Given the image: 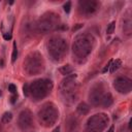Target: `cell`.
Masks as SVG:
<instances>
[{
  "instance_id": "1",
  "label": "cell",
  "mask_w": 132,
  "mask_h": 132,
  "mask_svg": "<svg viewBox=\"0 0 132 132\" xmlns=\"http://www.w3.org/2000/svg\"><path fill=\"white\" fill-rule=\"evenodd\" d=\"M93 43L94 39L91 35L87 33L77 35L73 42V54L79 59L88 57L89 54L92 52Z\"/></svg>"
},
{
  "instance_id": "2",
  "label": "cell",
  "mask_w": 132,
  "mask_h": 132,
  "mask_svg": "<svg viewBox=\"0 0 132 132\" xmlns=\"http://www.w3.org/2000/svg\"><path fill=\"white\" fill-rule=\"evenodd\" d=\"M77 81H76V74H69L67 75L60 85V93L64 99V101L72 102L75 100L77 95Z\"/></svg>"
},
{
  "instance_id": "3",
  "label": "cell",
  "mask_w": 132,
  "mask_h": 132,
  "mask_svg": "<svg viewBox=\"0 0 132 132\" xmlns=\"http://www.w3.org/2000/svg\"><path fill=\"white\" fill-rule=\"evenodd\" d=\"M47 51L54 61H61L67 53V42L60 36H54L47 42Z\"/></svg>"
},
{
  "instance_id": "4",
  "label": "cell",
  "mask_w": 132,
  "mask_h": 132,
  "mask_svg": "<svg viewBox=\"0 0 132 132\" xmlns=\"http://www.w3.org/2000/svg\"><path fill=\"white\" fill-rule=\"evenodd\" d=\"M37 117L39 123L42 126L51 127L57 122L59 118V111L53 103H46L39 109Z\"/></svg>"
},
{
  "instance_id": "5",
  "label": "cell",
  "mask_w": 132,
  "mask_h": 132,
  "mask_svg": "<svg viewBox=\"0 0 132 132\" xmlns=\"http://www.w3.org/2000/svg\"><path fill=\"white\" fill-rule=\"evenodd\" d=\"M53 89V82L50 79L46 78H41L34 80L30 86H29V91L32 97L36 100L42 99L45 96H47Z\"/></svg>"
},
{
  "instance_id": "6",
  "label": "cell",
  "mask_w": 132,
  "mask_h": 132,
  "mask_svg": "<svg viewBox=\"0 0 132 132\" xmlns=\"http://www.w3.org/2000/svg\"><path fill=\"white\" fill-rule=\"evenodd\" d=\"M25 71L29 75H35L43 70V60L39 53L33 52L29 54L24 62Z\"/></svg>"
},
{
  "instance_id": "7",
  "label": "cell",
  "mask_w": 132,
  "mask_h": 132,
  "mask_svg": "<svg viewBox=\"0 0 132 132\" xmlns=\"http://www.w3.org/2000/svg\"><path fill=\"white\" fill-rule=\"evenodd\" d=\"M108 121L109 119L105 113L94 114L88 120L86 124L85 132H102L106 128Z\"/></svg>"
},
{
  "instance_id": "8",
  "label": "cell",
  "mask_w": 132,
  "mask_h": 132,
  "mask_svg": "<svg viewBox=\"0 0 132 132\" xmlns=\"http://www.w3.org/2000/svg\"><path fill=\"white\" fill-rule=\"evenodd\" d=\"M58 26H59V15H57L53 12L43 14L37 23V29L41 33L51 32V31L57 29Z\"/></svg>"
},
{
  "instance_id": "9",
  "label": "cell",
  "mask_w": 132,
  "mask_h": 132,
  "mask_svg": "<svg viewBox=\"0 0 132 132\" xmlns=\"http://www.w3.org/2000/svg\"><path fill=\"white\" fill-rule=\"evenodd\" d=\"M105 87L103 84L98 82L90 90L89 100L93 105H101V102L107 92H105Z\"/></svg>"
},
{
  "instance_id": "10",
  "label": "cell",
  "mask_w": 132,
  "mask_h": 132,
  "mask_svg": "<svg viewBox=\"0 0 132 132\" xmlns=\"http://www.w3.org/2000/svg\"><path fill=\"white\" fill-rule=\"evenodd\" d=\"M114 89L121 94H128L132 90V80L126 76H120L113 81Z\"/></svg>"
},
{
  "instance_id": "11",
  "label": "cell",
  "mask_w": 132,
  "mask_h": 132,
  "mask_svg": "<svg viewBox=\"0 0 132 132\" xmlns=\"http://www.w3.org/2000/svg\"><path fill=\"white\" fill-rule=\"evenodd\" d=\"M98 2L94 0H80L78 2L79 11L84 14H92L98 9Z\"/></svg>"
},
{
  "instance_id": "12",
  "label": "cell",
  "mask_w": 132,
  "mask_h": 132,
  "mask_svg": "<svg viewBox=\"0 0 132 132\" xmlns=\"http://www.w3.org/2000/svg\"><path fill=\"white\" fill-rule=\"evenodd\" d=\"M19 126L22 130H28L32 127V113L29 109H24L20 112Z\"/></svg>"
},
{
  "instance_id": "13",
  "label": "cell",
  "mask_w": 132,
  "mask_h": 132,
  "mask_svg": "<svg viewBox=\"0 0 132 132\" xmlns=\"http://www.w3.org/2000/svg\"><path fill=\"white\" fill-rule=\"evenodd\" d=\"M111 103H112V96H111V94L109 92H107L105 94L102 102H101V105L102 106H105V107H108V106L111 105Z\"/></svg>"
},
{
  "instance_id": "14",
  "label": "cell",
  "mask_w": 132,
  "mask_h": 132,
  "mask_svg": "<svg viewBox=\"0 0 132 132\" xmlns=\"http://www.w3.org/2000/svg\"><path fill=\"white\" fill-rule=\"evenodd\" d=\"M89 110H90V107H89L86 103H84V102L79 103L78 106H77V112L80 113V114H82V116L87 114V113L89 112Z\"/></svg>"
},
{
  "instance_id": "15",
  "label": "cell",
  "mask_w": 132,
  "mask_h": 132,
  "mask_svg": "<svg viewBox=\"0 0 132 132\" xmlns=\"http://www.w3.org/2000/svg\"><path fill=\"white\" fill-rule=\"evenodd\" d=\"M122 65V61L120 60V59H117L116 61H112L111 62V64H110V72H114L116 70H118L119 68H120V66Z\"/></svg>"
},
{
  "instance_id": "16",
  "label": "cell",
  "mask_w": 132,
  "mask_h": 132,
  "mask_svg": "<svg viewBox=\"0 0 132 132\" xmlns=\"http://www.w3.org/2000/svg\"><path fill=\"white\" fill-rule=\"evenodd\" d=\"M11 120H12V113L9 112V111L4 112L3 116H2V118H1V121L4 124H8L9 122H11Z\"/></svg>"
},
{
  "instance_id": "17",
  "label": "cell",
  "mask_w": 132,
  "mask_h": 132,
  "mask_svg": "<svg viewBox=\"0 0 132 132\" xmlns=\"http://www.w3.org/2000/svg\"><path fill=\"white\" fill-rule=\"evenodd\" d=\"M59 70H60V72H61L62 74H64V75H69V74L72 72V67H71L70 65H64V66H62Z\"/></svg>"
},
{
  "instance_id": "18",
  "label": "cell",
  "mask_w": 132,
  "mask_h": 132,
  "mask_svg": "<svg viewBox=\"0 0 132 132\" xmlns=\"http://www.w3.org/2000/svg\"><path fill=\"white\" fill-rule=\"evenodd\" d=\"M18 58V48H16V43L13 42V48H12V54H11V62L14 63Z\"/></svg>"
},
{
  "instance_id": "19",
  "label": "cell",
  "mask_w": 132,
  "mask_h": 132,
  "mask_svg": "<svg viewBox=\"0 0 132 132\" xmlns=\"http://www.w3.org/2000/svg\"><path fill=\"white\" fill-rule=\"evenodd\" d=\"M114 28H116V22H111V23H110V24L107 26L106 33H107V34H111V33H113Z\"/></svg>"
},
{
  "instance_id": "20",
  "label": "cell",
  "mask_w": 132,
  "mask_h": 132,
  "mask_svg": "<svg viewBox=\"0 0 132 132\" xmlns=\"http://www.w3.org/2000/svg\"><path fill=\"white\" fill-rule=\"evenodd\" d=\"M63 8H64V11H65L66 13H69V12H70V9H71V2H70V1H67V2L64 4Z\"/></svg>"
},
{
  "instance_id": "21",
  "label": "cell",
  "mask_w": 132,
  "mask_h": 132,
  "mask_svg": "<svg viewBox=\"0 0 132 132\" xmlns=\"http://www.w3.org/2000/svg\"><path fill=\"white\" fill-rule=\"evenodd\" d=\"M23 93H24V95H25L26 97H28V96L30 95L29 85H27V84H25V85H24V87H23Z\"/></svg>"
},
{
  "instance_id": "22",
  "label": "cell",
  "mask_w": 132,
  "mask_h": 132,
  "mask_svg": "<svg viewBox=\"0 0 132 132\" xmlns=\"http://www.w3.org/2000/svg\"><path fill=\"white\" fill-rule=\"evenodd\" d=\"M8 91H9L10 93L14 94V93L16 92V87H15L13 84H10V85H8Z\"/></svg>"
},
{
  "instance_id": "23",
  "label": "cell",
  "mask_w": 132,
  "mask_h": 132,
  "mask_svg": "<svg viewBox=\"0 0 132 132\" xmlns=\"http://www.w3.org/2000/svg\"><path fill=\"white\" fill-rule=\"evenodd\" d=\"M3 38L5 40H10L11 39V34L10 33H4L3 34Z\"/></svg>"
},
{
  "instance_id": "24",
  "label": "cell",
  "mask_w": 132,
  "mask_h": 132,
  "mask_svg": "<svg viewBox=\"0 0 132 132\" xmlns=\"http://www.w3.org/2000/svg\"><path fill=\"white\" fill-rule=\"evenodd\" d=\"M111 62H112V60H110V61H109V62L107 63V65H106V66H105L104 68H103L102 72H106V71H107V70L109 69V67H110V64H111Z\"/></svg>"
},
{
  "instance_id": "25",
  "label": "cell",
  "mask_w": 132,
  "mask_h": 132,
  "mask_svg": "<svg viewBox=\"0 0 132 132\" xmlns=\"http://www.w3.org/2000/svg\"><path fill=\"white\" fill-rule=\"evenodd\" d=\"M81 27H82V25H81V24H77V26L73 28V31H76V30H78V29H79V28H81Z\"/></svg>"
},
{
  "instance_id": "26",
  "label": "cell",
  "mask_w": 132,
  "mask_h": 132,
  "mask_svg": "<svg viewBox=\"0 0 132 132\" xmlns=\"http://www.w3.org/2000/svg\"><path fill=\"white\" fill-rule=\"evenodd\" d=\"M107 132H114V127L113 126H110L109 129L107 130Z\"/></svg>"
},
{
  "instance_id": "27",
  "label": "cell",
  "mask_w": 132,
  "mask_h": 132,
  "mask_svg": "<svg viewBox=\"0 0 132 132\" xmlns=\"http://www.w3.org/2000/svg\"><path fill=\"white\" fill-rule=\"evenodd\" d=\"M10 99H11V100H10V101H11V103H13V102H14V100H15V96H12Z\"/></svg>"
},
{
  "instance_id": "28",
  "label": "cell",
  "mask_w": 132,
  "mask_h": 132,
  "mask_svg": "<svg viewBox=\"0 0 132 132\" xmlns=\"http://www.w3.org/2000/svg\"><path fill=\"white\" fill-rule=\"evenodd\" d=\"M0 95H1V93H0Z\"/></svg>"
}]
</instances>
